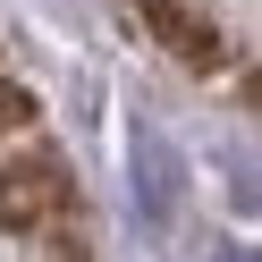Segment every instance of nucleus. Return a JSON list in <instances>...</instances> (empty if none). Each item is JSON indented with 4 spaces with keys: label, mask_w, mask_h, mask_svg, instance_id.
Wrapping results in <instances>:
<instances>
[{
    "label": "nucleus",
    "mask_w": 262,
    "mask_h": 262,
    "mask_svg": "<svg viewBox=\"0 0 262 262\" xmlns=\"http://www.w3.org/2000/svg\"><path fill=\"white\" fill-rule=\"evenodd\" d=\"M254 102H262V76H254Z\"/></svg>",
    "instance_id": "20e7f679"
},
{
    "label": "nucleus",
    "mask_w": 262,
    "mask_h": 262,
    "mask_svg": "<svg viewBox=\"0 0 262 262\" xmlns=\"http://www.w3.org/2000/svg\"><path fill=\"white\" fill-rule=\"evenodd\" d=\"M211 262H262V254H211Z\"/></svg>",
    "instance_id": "7ed1b4c3"
},
{
    "label": "nucleus",
    "mask_w": 262,
    "mask_h": 262,
    "mask_svg": "<svg viewBox=\"0 0 262 262\" xmlns=\"http://www.w3.org/2000/svg\"><path fill=\"white\" fill-rule=\"evenodd\" d=\"M136 17L178 51V68H220V26H203L194 9H178V0H136Z\"/></svg>",
    "instance_id": "f03ea898"
},
{
    "label": "nucleus",
    "mask_w": 262,
    "mask_h": 262,
    "mask_svg": "<svg viewBox=\"0 0 262 262\" xmlns=\"http://www.w3.org/2000/svg\"><path fill=\"white\" fill-rule=\"evenodd\" d=\"M59 203H68V186H59L51 152H26L0 169V228H42V220H59Z\"/></svg>",
    "instance_id": "f257e3e1"
}]
</instances>
